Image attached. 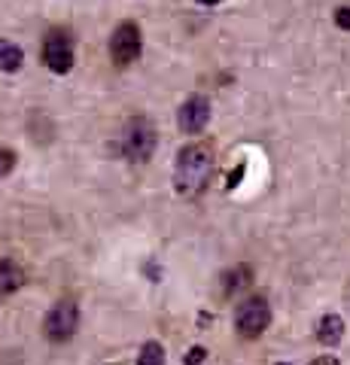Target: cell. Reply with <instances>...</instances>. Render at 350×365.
Returning a JSON list of instances; mask_svg holds the SVG:
<instances>
[{
	"label": "cell",
	"mask_w": 350,
	"mask_h": 365,
	"mask_svg": "<svg viewBox=\"0 0 350 365\" xmlns=\"http://www.w3.org/2000/svg\"><path fill=\"white\" fill-rule=\"evenodd\" d=\"M213 174V153L207 146L189 143L180 150L174 165V189L180 195H198Z\"/></svg>",
	"instance_id": "6da1fadb"
},
{
	"label": "cell",
	"mask_w": 350,
	"mask_h": 365,
	"mask_svg": "<svg viewBox=\"0 0 350 365\" xmlns=\"http://www.w3.org/2000/svg\"><path fill=\"white\" fill-rule=\"evenodd\" d=\"M155 143H159V134H155V125L150 119H131L122 131V155L131 158V162H146L155 153Z\"/></svg>",
	"instance_id": "7a4b0ae2"
},
{
	"label": "cell",
	"mask_w": 350,
	"mask_h": 365,
	"mask_svg": "<svg viewBox=\"0 0 350 365\" xmlns=\"http://www.w3.org/2000/svg\"><path fill=\"white\" fill-rule=\"evenodd\" d=\"M271 323V307L262 295H250V299H244L238 304V311H235V329H238L241 338H259L268 329Z\"/></svg>",
	"instance_id": "3957f363"
},
{
	"label": "cell",
	"mask_w": 350,
	"mask_h": 365,
	"mask_svg": "<svg viewBox=\"0 0 350 365\" xmlns=\"http://www.w3.org/2000/svg\"><path fill=\"white\" fill-rule=\"evenodd\" d=\"M76 326H80V307H76V302H71V299L55 302V307L46 314V323H43L46 338L55 341V344L71 341L76 335Z\"/></svg>",
	"instance_id": "277c9868"
},
{
	"label": "cell",
	"mask_w": 350,
	"mask_h": 365,
	"mask_svg": "<svg viewBox=\"0 0 350 365\" xmlns=\"http://www.w3.org/2000/svg\"><path fill=\"white\" fill-rule=\"evenodd\" d=\"M140 49H143V34H140V28L134 25V21H122V25L113 31V37H110V55H113V61H116L119 67H125V64L140 58Z\"/></svg>",
	"instance_id": "5b68a950"
},
{
	"label": "cell",
	"mask_w": 350,
	"mask_h": 365,
	"mask_svg": "<svg viewBox=\"0 0 350 365\" xmlns=\"http://www.w3.org/2000/svg\"><path fill=\"white\" fill-rule=\"evenodd\" d=\"M43 61L52 73H71L73 67V37L67 31H49L43 40Z\"/></svg>",
	"instance_id": "8992f818"
},
{
	"label": "cell",
	"mask_w": 350,
	"mask_h": 365,
	"mask_svg": "<svg viewBox=\"0 0 350 365\" xmlns=\"http://www.w3.org/2000/svg\"><path fill=\"white\" fill-rule=\"evenodd\" d=\"M207 122H210V104L205 98H189L183 107H180L177 113V125H180V131H186V134H198V131H205L207 128Z\"/></svg>",
	"instance_id": "52a82bcc"
},
{
	"label": "cell",
	"mask_w": 350,
	"mask_h": 365,
	"mask_svg": "<svg viewBox=\"0 0 350 365\" xmlns=\"http://www.w3.org/2000/svg\"><path fill=\"white\" fill-rule=\"evenodd\" d=\"M344 338V319L338 314H326L317 323V341L323 347H335Z\"/></svg>",
	"instance_id": "ba28073f"
},
{
	"label": "cell",
	"mask_w": 350,
	"mask_h": 365,
	"mask_svg": "<svg viewBox=\"0 0 350 365\" xmlns=\"http://www.w3.org/2000/svg\"><path fill=\"white\" fill-rule=\"evenodd\" d=\"M21 283H25L21 268L16 265V262H9V259H0V299H9Z\"/></svg>",
	"instance_id": "9c48e42d"
},
{
	"label": "cell",
	"mask_w": 350,
	"mask_h": 365,
	"mask_svg": "<svg viewBox=\"0 0 350 365\" xmlns=\"http://www.w3.org/2000/svg\"><path fill=\"white\" fill-rule=\"evenodd\" d=\"M21 61H25V52L19 49L16 43H9V40H0V71H6V73H16Z\"/></svg>",
	"instance_id": "30bf717a"
},
{
	"label": "cell",
	"mask_w": 350,
	"mask_h": 365,
	"mask_svg": "<svg viewBox=\"0 0 350 365\" xmlns=\"http://www.w3.org/2000/svg\"><path fill=\"white\" fill-rule=\"evenodd\" d=\"M250 280H253V271H250V265H238L235 271L225 274L222 289H225V295H235V292H241V289L250 287Z\"/></svg>",
	"instance_id": "8fae6325"
},
{
	"label": "cell",
	"mask_w": 350,
	"mask_h": 365,
	"mask_svg": "<svg viewBox=\"0 0 350 365\" xmlns=\"http://www.w3.org/2000/svg\"><path fill=\"white\" fill-rule=\"evenodd\" d=\"M138 365H165V347L159 341H150V344H143L140 356H138Z\"/></svg>",
	"instance_id": "7c38bea8"
},
{
	"label": "cell",
	"mask_w": 350,
	"mask_h": 365,
	"mask_svg": "<svg viewBox=\"0 0 350 365\" xmlns=\"http://www.w3.org/2000/svg\"><path fill=\"white\" fill-rule=\"evenodd\" d=\"M16 168V153H9V150H0V177H6L9 170Z\"/></svg>",
	"instance_id": "4fadbf2b"
},
{
	"label": "cell",
	"mask_w": 350,
	"mask_h": 365,
	"mask_svg": "<svg viewBox=\"0 0 350 365\" xmlns=\"http://www.w3.org/2000/svg\"><path fill=\"white\" fill-rule=\"evenodd\" d=\"M335 25L341 28V31H350V6L335 9Z\"/></svg>",
	"instance_id": "5bb4252c"
},
{
	"label": "cell",
	"mask_w": 350,
	"mask_h": 365,
	"mask_svg": "<svg viewBox=\"0 0 350 365\" xmlns=\"http://www.w3.org/2000/svg\"><path fill=\"white\" fill-rule=\"evenodd\" d=\"M205 356H207L205 347H192L189 356H186V365H201V362H205Z\"/></svg>",
	"instance_id": "9a60e30c"
},
{
	"label": "cell",
	"mask_w": 350,
	"mask_h": 365,
	"mask_svg": "<svg viewBox=\"0 0 350 365\" xmlns=\"http://www.w3.org/2000/svg\"><path fill=\"white\" fill-rule=\"evenodd\" d=\"M244 170H247L244 165H238V168L232 170V174H229V189H235V186H238V182H241V177H244Z\"/></svg>",
	"instance_id": "2e32d148"
},
{
	"label": "cell",
	"mask_w": 350,
	"mask_h": 365,
	"mask_svg": "<svg viewBox=\"0 0 350 365\" xmlns=\"http://www.w3.org/2000/svg\"><path fill=\"white\" fill-rule=\"evenodd\" d=\"M311 365H341V362H338L335 356H317V359H314Z\"/></svg>",
	"instance_id": "e0dca14e"
},
{
	"label": "cell",
	"mask_w": 350,
	"mask_h": 365,
	"mask_svg": "<svg viewBox=\"0 0 350 365\" xmlns=\"http://www.w3.org/2000/svg\"><path fill=\"white\" fill-rule=\"evenodd\" d=\"M198 4H220V0H198Z\"/></svg>",
	"instance_id": "ac0fdd59"
},
{
	"label": "cell",
	"mask_w": 350,
	"mask_h": 365,
	"mask_svg": "<svg viewBox=\"0 0 350 365\" xmlns=\"http://www.w3.org/2000/svg\"><path fill=\"white\" fill-rule=\"evenodd\" d=\"M277 365H289V362H277Z\"/></svg>",
	"instance_id": "d6986e66"
}]
</instances>
